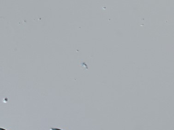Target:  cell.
<instances>
[{"instance_id": "1", "label": "cell", "mask_w": 174, "mask_h": 130, "mask_svg": "<svg viewBox=\"0 0 174 130\" xmlns=\"http://www.w3.org/2000/svg\"><path fill=\"white\" fill-rule=\"evenodd\" d=\"M50 130H62L61 129H59V128H51L50 129Z\"/></svg>"}, {"instance_id": "2", "label": "cell", "mask_w": 174, "mask_h": 130, "mask_svg": "<svg viewBox=\"0 0 174 130\" xmlns=\"http://www.w3.org/2000/svg\"><path fill=\"white\" fill-rule=\"evenodd\" d=\"M0 130H5V129H4V128H1V127H0Z\"/></svg>"}]
</instances>
